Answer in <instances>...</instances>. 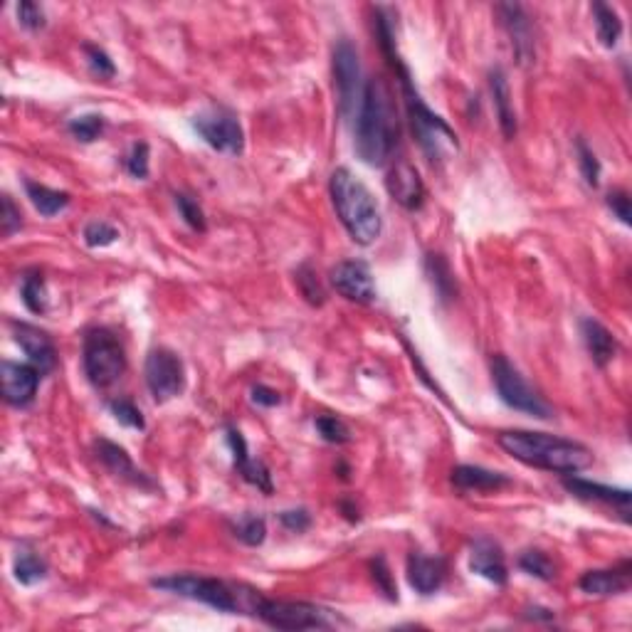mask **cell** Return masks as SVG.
<instances>
[{"mask_svg": "<svg viewBox=\"0 0 632 632\" xmlns=\"http://www.w3.org/2000/svg\"><path fill=\"white\" fill-rule=\"evenodd\" d=\"M255 618L277 630H331L346 625V620L334 610L304 600L260 598Z\"/></svg>", "mask_w": 632, "mask_h": 632, "instance_id": "8992f818", "label": "cell"}, {"mask_svg": "<svg viewBox=\"0 0 632 632\" xmlns=\"http://www.w3.org/2000/svg\"><path fill=\"white\" fill-rule=\"evenodd\" d=\"M25 191H28L30 203L35 205V210H38L42 218H52V215L62 213L70 205V193L55 191V188L42 186V183L25 181Z\"/></svg>", "mask_w": 632, "mask_h": 632, "instance_id": "484cf974", "label": "cell"}, {"mask_svg": "<svg viewBox=\"0 0 632 632\" xmlns=\"http://www.w3.org/2000/svg\"><path fill=\"white\" fill-rule=\"evenodd\" d=\"M314 425L316 430H319V435L324 437L326 442H331V445H346V442L351 440L349 428H346L344 420H339L336 415H319Z\"/></svg>", "mask_w": 632, "mask_h": 632, "instance_id": "d590c367", "label": "cell"}, {"mask_svg": "<svg viewBox=\"0 0 632 632\" xmlns=\"http://www.w3.org/2000/svg\"><path fill=\"white\" fill-rule=\"evenodd\" d=\"M94 452H97L99 462H102V465L107 467V470L112 474L126 479V482L136 484V487H151V482L146 479V474L136 470L134 462H131V457H129V452H126L124 447H119L117 442L104 440L102 437V440L94 442Z\"/></svg>", "mask_w": 632, "mask_h": 632, "instance_id": "7402d4cb", "label": "cell"}, {"mask_svg": "<svg viewBox=\"0 0 632 632\" xmlns=\"http://www.w3.org/2000/svg\"><path fill=\"white\" fill-rule=\"evenodd\" d=\"M519 568L524 573H529V576L539 578V581H553V576H556V566H553V561L539 549H529L521 553Z\"/></svg>", "mask_w": 632, "mask_h": 632, "instance_id": "4dcf8cb0", "label": "cell"}, {"mask_svg": "<svg viewBox=\"0 0 632 632\" xmlns=\"http://www.w3.org/2000/svg\"><path fill=\"white\" fill-rule=\"evenodd\" d=\"M149 156H151L149 144H144V141L131 146V151L124 158V166H126V171H129V176L144 181V178L149 176Z\"/></svg>", "mask_w": 632, "mask_h": 632, "instance_id": "f35d334b", "label": "cell"}, {"mask_svg": "<svg viewBox=\"0 0 632 632\" xmlns=\"http://www.w3.org/2000/svg\"><path fill=\"white\" fill-rule=\"evenodd\" d=\"M0 376H3V398L5 403L13 408H28L35 400L40 388L42 371L35 368L33 363H13L3 361L0 366Z\"/></svg>", "mask_w": 632, "mask_h": 632, "instance_id": "4fadbf2b", "label": "cell"}, {"mask_svg": "<svg viewBox=\"0 0 632 632\" xmlns=\"http://www.w3.org/2000/svg\"><path fill=\"white\" fill-rule=\"evenodd\" d=\"M84 55H87L89 62V70L94 72L97 77L102 79H112L117 75V67H114L112 57L102 50V47H94V45H84Z\"/></svg>", "mask_w": 632, "mask_h": 632, "instance_id": "ab89813d", "label": "cell"}, {"mask_svg": "<svg viewBox=\"0 0 632 632\" xmlns=\"http://www.w3.org/2000/svg\"><path fill=\"white\" fill-rule=\"evenodd\" d=\"M329 193L336 215H339L341 225L351 235V240L363 247L373 245L383 233V218L366 183L351 168L341 166L331 173Z\"/></svg>", "mask_w": 632, "mask_h": 632, "instance_id": "277c9868", "label": "cell"}, {"mask_svg": "<svg viewBox=\"0 0 632 632\" xmlns=\"http://www.w3.org/2000/svg\"><path fill=\"white\" fill-rule=\"evenodd\" d=\"M228 445L233 450V462H235V470L240 472V477L245 479L247 484L257 487L260 492L272 494V474L267 470L265 462L255 460L247 450V442L245 437L233 425H228Z\"/></svg>", "mask_w": 632, "mask_h": 632, "instance_id": "ac0fdd59", "label": "cell"}, {"mask_svg": "<svg viewBox=\"0 0 632 632\" xmlns=\"http://www.w3.org/2000/svg\"><path fill=\"white\" fill-rule=\"evenodd\" d=\"M15 10H18V20L23 28H28V30L45 28V10H42L38 3H33V0H20V3L15 5Z\"/></svg>", "mask_w": 632, "mask_h": 632, "instance_id": "b9f144b4", "label": "cell"}, {"mask_svg": "<svg viewBox=\"0 0 632 632\" xmlns=\"http://www.w3.org/2000/svg\"><path fill=\"white\" fill-rule=\"evenodd\" d=\"M84 376L94 388H109L124 376V346L109 329H89L82 346Z\"/></svg>", "mask_w": 632, "mask_h": 632, "instance_id": "52a82bcc", "label": "cell"}, {"mask_svg": "<svg viewBox=\"0 0 632 632\" xmlns=\"http://www.w3.org/2000/svg\"><path fill=\"white\" fill-rule=\"evenodd\" d=\"M13 573L15 581L23 586H35L47 578V563L35 551H18L13 561Z\"/></svg>", "mask_w": 632, "mask_h": 632, "instance_id": "83f0119b", "label": "cell"}, {"mask_svg": "<svg viewBox=\"0 0 632 632\" xmlns=\"http://www.w3.org/2000/svg\"><path fill=\"white\" fill-rule=\"evenodd\" d=\"M144 376L149 393L154 395L156 403H166V400L176 398L186 386V368H183V361L178 358V354H173L171 349L149 351Z\"/></svg>", "mask_w": 632, "mask_h": 632, "instance_id": "8fae6325", "label": "cell"}, {"mask_svg": "<svg viewBox=\"0 0 632 632\" xmlns=\"http://www.w3.org/2000/svg\"><path fill=\"white\" fill-rule=\"evenodd\" d=\"M109 410H112L114 420H117L119 425H124V428H131V430H144L146 428L144 415H141V410L136 408V405L131 403L129 398L109 400Z\"/></svg>", "mask_w": 632, "mask_h": 632, "instance_id": "d6a6232c", "label": "cell"}, {"mask_svg": "<svg viewBox=\"0 0 632 632\" xmlns=\"http://www.w3.org/2000/svg\"><path fill=\"white\" fill-rule=\"evenodd\" d=\"M576 154H578V166H581L583 181L591 188H598L600 183V161L593 154L591 146L586 144V139H576Z\"/></svg>", "mask_w": 632, "mask_h": 632, "instance_id": "836d02e7", "label": "cell"}, {"mask_svg": "<svg viewBox=\"0 0 632 632\" xmlns=\"http://www.w3.org/2000/svg\"><path fill=\"white\" fill-rule=\"evenodd\" d=\"M334 87L339 94L341 117L349 119L351 114L358 112L366 84L361 79V62H358L356 47L346 38L334 45Z\"/></svg>", "mask_w": 632, "mask_h": 632, "instance_id": "9c48e42d", "label": "cell"}, {"mask_svg": "<svg viewBox=\"0 0 632 632\" xmlns=\"http://www.w3.org/2000/svg\"><path fill=\"white\" fill-rule=\"evenodd\" d=\"M608 208L613 210L620 218V223L630 225L632 223V213H630V196L625 191H610L608 198H605Z\"/></svg>", "mask_w": 632, "mask_h": 632, "instance_id": "bcb514c9", "label": "cell"}, {"mask_svg": "<svg viewBox=\"0 0 632 632\" xmlns=\"http://www.w3.org/2000/svg\"><path fill=\"white\" fill-rule=\"evenodd\" d=\"M371 566H373V581H376V586L386 593L388 600H398V591H395V583H393L391 571H388V566H386V558L378 556Z\"/></svg>", "mask_w": 632, "mask_h": 632, "instance_id": "7bdbcfd3", "label": "cell"}, {"mask_svg": "<svg viewBox=\"0 0 632 632\" xmlns=\"http://www.w3.org/2000/svg\"><path fill=\"white\" fill-rule=\"evenodd\" d=\"M252 403L262 405V408H275V405L282 403V398H279V393L272 391V388L255 386L252 388Z\"/></svg>", "mask_w": 632, "mask_h": 632, "instance_id": "7dc6e473", "label": "cell"}, {"mask_svg": "<svg viewBox=\"0 0 632 632\" xmlns=\"http://www.w3.org/2000/svg\"><path fill=\"white\" fill-rule=\"evenodd\" d=\"M497 442L507 455L536 470L578 474L593 465V452L583 442L566 440V437L531 433V430H502Z\"/></svg>", "mask_w": 632, "mask_h": 632, "instance_id": "3957f363", "label": "cell"}, {"mask_svg": "<svg viewBox=\"0 0 632 632\" xmlns=\"http://www.w3.org/2000/svg\"><path fill=\"white\" fill-rule=\"evenodd\" d=\"M354 136L356 154L363 163L373 168L386 166L395 149L398 119H395L391 87H388L383 77L368 79L366 87H363V97L356 112Z\"/></svg>", "mask_w": 632, "mask_h": 632, "instance_id": "7a4b0ae2", "label": "cell"}, {"mask_svg": "<svg viewBox=\"0 0 632 632\" xmlns=\"http://www.w3.org/2000/svg\"><path fill=\"white\" fill-rule=\"evenodd\" d=\"M82 237L89 247H109L119 240V230L107 220H92L84 228Z\"/></svg>", "mask_w": 632, "mask_h": 632, "instance_id": "e575fe53", "label": "cell"}, {"mask_svg": "<svg viewBox=\"0 0 632 632\" xmlns=\"http://www.w3.org/2000/svg\"><path fill=\"white\" fill-rule=\"evenodd\" d=\"M176 208H178V213H181V218L186 220V223L191 225L193 230H198V233H205L208 223H205V213H203V208L198 205L196 198L186 196V193H176Z\"/></svg>", "mask_w": 632, "mask_h": 632, "instance_id": "8d00e7d4", "label": "cell"}, {"mask_svg": "<svg viewBox=\"0 0 632 632\" xmlns=\"http://www.w3.org/2000/svg\"><path fill=\"white\" fill-rule=\"evenodd\" d=\"M20 297H23V304L30 309L33 314H45L47 312V287H45V277L40 272H30L23 279V289H20Z\"/></svg>", "mask_w": 632, "mask_h": 632, "instance_id": "f1b7e54d", "label": "cell"}, {"mask_svg": "<svg viewBox=\"0 0 632 632\" xmlns=\"http://www.w3.org/2000/svg\"><path fill=\"white\" fill-rule=\"evenodd\" d=\"M13 336L15 344L25 351L28 361L35 368H40L42 373H50L57 366V349L55 341L50 339L47 331H42L40 326L28 324V321H13Z\"/></svg>", "mask_w": 632, "mask_h": 632, "instance_id": "5bb4252c", "label": "cell"}, {"mask_svg": "<svg viewBox=\"0 0 632 632\" xmlns=\"http://www.w3.org/2000/svg\"><path fill=\"white\" fill-rule=\"evenodd\" d=\"M235 539H240L245 546H262L267 539V524L262 516L245 514L233 524Z\"/></svg>", "mask_w": 632, "mask_h": 632, "instance_id": "f546056e", "label": "cell"}, {"mask_svg": "<svg viewBox=\"0 0 632 632\" xmlns=\"http://www.w3.org/2000/svg\"><path fill=\"white\" fill-rule=\"evenodd\" d=\"M279 521H282L284 529L302 534V531H307L312 526V514L307 509H289V512L279 514Z\"/></svg>", "mask_w": 632, "mask_h": 632, "instance_id": "f6af8a7d", "label": "cell"}, {"mask_svg": "<svg viewBox=\"0 0 632 632\" xmlns=\"http://www.w3.org/2000/svg\"><path fill=\"white\" fill-rule=\"evenodd\" d=\"M297 284H299V292H302V297L307 299L309 304H314V307H321V304L326 302V294H324V289H321L319 279H316V275L312 270H309L307 265L299 267L297 270Z\"/></svg>", "mask_w": 632, "mask_h": 632, "instance_id": "74e56055", "label": "cell"}, {"mask_svg": "<svg viewBox=\"0 0 632 632\" xmlns=\"http://www.w3.org/2000/svg\"><path fill=\"white\" fill-rule=\"evenodd\" d=\"M329 282L344 299L356 304H371L376 299V284L371 270L361 260H344L329 272Z\"/></svg>", "mask_w": 632, "mask_h": 632, "instance_id": "7c38bea8", "label": "cell"}, {"mask_svg": "<svg viewBox=\"0 0 632 632\" xmlns=\"http://www.w3.org/2000/svg\"><path fill=\"white\" fill-rule=\"evenodd\" d=\"M630 561H623L618 568H598V571L583 573L578 588L588 595H598V598H610V595H620L630 588Z\"/></svg>", "mask_w": 632, "mask_h": 632, "instance_id": "44dd1931", "label": "cell"}, {"mask_svg": "<svg viewBox=\"0 0 632 632\" xmlns=\"http://www.w3.org/2000/svg\"><path fill=\"white\" fill-rule=\"evenodd\" d=\"M428 272L433 275L435 289L440 292V297L442 299L452 297V287H455V282H452L450 270H447L445 260H442L440 255H428Z\"/></svg>", "mask_w": 632, "mask_h": 632, "instance_id": "60d3db41", "label": "cell"}, {"mask_svg": "<svg viewBox=\"0 0 632 632\" xmlns=\"http://www.w3.org/2000/svg\"><path fill=\"white\" fill-rule=\"evenodd\" d=\"M386 188L391 198L405 210H420L425 203V186L418 168L408 161H398L386 178Z\"/></svg>", "mask_w": 632, "mask_h": 632, "instance_id": "e0dca14e", "label": "cell"}, {"mask_svg": "<svg viewBox=\"0 0 632 632\" xmlns=\"http://www.w3.org/2000/svg\"><path fill=\"white\" fill-rule=\"evenodd\" d=\"M593 18L595 28H598V40L603 42V47L618 45L620 35H623V20H620V15L610 5L593 3Z\"/></svg>", "mask_w": 632, "mask_h": 632, "instance_id": "4316f807", "label": "cell"}, {"mask_svg": "<svg viewBox=\"0 0 632 632\" xmlns=\"http://www.w3.org/2000/svg\"><path fill=\"white\" fill-rule=\"evenodd\" d=\"M492 381L502 403H507L509 408L534 415V418H551V405L526 383V378L509 363L507 356L497 354L492 358Z\"/></svg>", "mask_w": 632, "mask_h": 632, "instance_id": "ba28073f", "label": "cell"}, {"mask_svg": "<svg viewBox=\"0 0 632 632\" xmlns=\"http://www.w3.org/2000/svg\"><path fill=\"white\" fill-rule=\"evenodd\" d=\"M581 336L586 341V349L591 354L593 363L598 368H605L610 361H613L615 354H618V341L610 334L608 326H603L600 321H595L588 316V319L581 321Z\"/></svg>", "mask_w": 632, "mask_h": 632, "instance_id": "d4e9b609", "label": "cell"}, {"mask_svg": "<svg viewBox=\"0 0 632 632\" xmlns=\"http://www.w3.org/2000/svg\"><path fill=\"white\" fill-rule=\"evenodd\" d=\"M497 13L502 18V25L507 28L509 38H512L514 55L519 57L521 65H531L536 60L534 47V28L526 15V10L519 3H502L497 5Z\"/></svg>", "mask_w": 632, "mask_h": 632, "instance_id": "9a60e30c", "label": "cell"}, {"mask_svg": "<svg viewBox=\"0 0 632 632\" xmlns=\"http://www.w3.org/2000/svg\"><path fill=\"white\" fill-rule=\"evenodd\" d=\"M489 89H492V99H494V109H497L499 126H502L504 139L512 141L519 131V121H516L514 112V102H512V89H509V79L504 75L502 67H494L489 72Z\"/></svg>", "mask_w": 632, "mask_h": 632, "instance_id": "cb8c5ba5", "label": "cell"}, {"mask_svg": "<svg viewBox=\"0 0 632 632\" xmlns=\"http://www.w3.org/2000/svg\"><path fill=\"white\" fill-rule=\"evenodd\" d=\"M447 576V563L440 556L410 553L408 556V583L415 593L433 595L440 591Z\"/></svg>", "mask_w": 632, "mask_h": 632, "instance_id": "ffe728a7", "label": "cell"}, {"mask_svg": "<svg viewBox=\"0 0 632 632\" xmlns=\"http://www.w3.org/2000/svg\"><path fill=\"white\" fill-rule=\"evenodd\" d=\"M450 479L460 492H497V489H504L512 484V477H507L504 472L484 470V467L477 465L455 467Z\"/></svg>", "mask_w": 632, "mask_h": 632, "instance_id": "603a6c76", "label": "cell"}, {"mask_svg": "<svg viewBox=\"0 0 632 632\" xmlns=\"http://www.w3.org/2000/svg\"><path fill=\"white\" fill-rule=\"evenodd\" d=\"M67 131L75 136L82 144H92L94 139H99V134L104 131V117L102 114H82V117L70 119Z\"/></svg>", "mask_w": 632, "mask_h": 632, "instance_id": "1f68e13d", "label": "cell"}, {"mask_svg": "<svg viewBox=\"0 0 632 632\" xmlns=\"http://www.w3.org/2000/svg\"><path fill=\"white\" fill-rule=\"evenodd\" d=\"M563 487L578 499H586V502H600L608 504V507L618 509L623 514V521H630V492L628 489H615L605 487V484L591 482V479L576 477V474H563Z\"/></svg>", "mask_w": 632, "mask_h": 632, "instance_id": "2e32d148", "label": "cell"}, {"mask_svg": "<svg viewBox=\"0 0 632 632\" xmlns=\"http://www.w3.org/2000/svg\"><path fill=\"white\" fill-rule=\"evenodd\" d=\"M376 25H378V38H381L383 50H386L388 60L395 67L400 77V87H403V97H405V107H408V119L410 126H413V134L418 139L420 149L425 151V156L430 161H442L447 158V154H455L460 149L457 144V134L447 126V121L442 117H437L433 109L420 99L418 89L413 87V79H410L408 67L403 65V60L395 52V40H393V28L381 13L376 15Z\"/></svg>", "mask_w": 632, "mask_h": 632, "instance_id": "6da1fadb", "label": "cell"}, {"mask_svg": "<svg viewBox=\"0 0 632 632\" xmlns=\"http://www.w3.org/2000/svg\"><path fill=\"white\" fill-rule=\"evenodd\" d=\"M193 129L210 149L228 156H240L245 151V131L235 114L225 109H210V112L193 117Z\"/></svg>", "mask_w": 632, "mask_h": 632, "instance_id": "30bf717a", "label": "cell"}, {"mask_svg": "<svg viewBox=\"0 0 632 632\" xmlns=\"http://www.w3.org/2000/svg\"><path fill=\"white\" fill-rule=\"evenodd\" d=\"M151 586L158 591H166L181 598L198 600V603L208 605V608L218 610V613H250L255 615L257 603L262 595L247 586H235V583H225L220 578L196 576V573H173V576L154 578Z\"/></svg>", "mask_w": 632, "mask_h": 632, "instance_id": "5b68a950", "label": "cell"}, {"mask_svg": "<svg viewBox=\"0 0 632 632\" xmlns=\"http://www.w3.org/2000/svg\"><path fill=\"white\" fill-rule=\"evenodd\" d=\"M470 568H472V573L482 576L484 581L494 583V586H507L509 568L497 541H492V539L474 541L472 551H470Z\"/></svg>", "mask_w": 632, "mask_h": 632, "instance_id": "d6986e66", "label": "cell"}, {"mask_svg": "<svg viewBox=\"0 0 632 632\" xmlns=\"http://www.w3.org/2000/svg\"><path fill=\"white\" fill-rule=\"evenodd\" d=\"M0 225H3V235L10 237L15 230H20L23 225V213H20L18 205L13 203V198L3 196V213H0Z\"/></svg>", "mask_w": 632, "mask_h": 632, "instance_id": "ee69618b", "label": "cell"}]
</instances>
